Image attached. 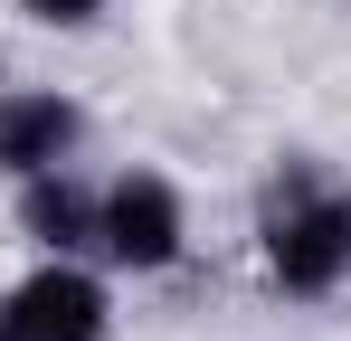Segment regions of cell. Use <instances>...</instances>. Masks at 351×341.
<instances>
[{
	"instance_id": "cell-1",
	"label": "cell",
	"mask_w": 351,
	"mask_h": 341,
	"mask_svg": "<svg viewBox=\"0 0 351 341\" xmlns=\"http://www.w3.org/2000/svg\"><path fill=\"white\" fill-rule=\"evenodd\" d=\"M256 275L276 303H332L351 284V180L313 152H276L256 180Z\"/></svg>"
},
{
	"instance_id": "cell-2",
	"label": "cell",
	"mask_w": 351,
	"mask_h": 341,
	"mask_svg": "<svg viewBox=\"0 0 351 341\" xmlns=\"http://www.w3.org/2000/svg\"><path fill=\"white\" fill-rule=\"evenodd\" d=\"M180 256H190V199H180V180L162 162H123L95 180V266L105 275H171Z\"/></svg>"
},
{
	"instance_id": "cell-4",
	"label": "cell",
	"mask_w": 351,
	"mask_h": 341,
	"mask_svg": "<svg viewBox=\"0 0 351 341\" xmlns=\"http://www.w3.org/2000/svg\"><path fill=\"white\" fill-rule=\"evenodd\" d=\"M95 114L76 105L66 86H0V180H38L86 152Z\"/></svg>"
},
{
	"instance_id": "cell-3",
	"label": "cell",
	"mask_w": 351,
	"mask_h": 341,
	"mask_svg": "<svg viewBox=\"0 0 351 341\" xmlns=\"http://www.w3.org/2000/svg\"><path fill=\"white\" fill-rule=\"evenodd\" d=\"M0 341H114V275L95 256H38L0 284Z\"/></svg>"
},
{
	"instance_id": "cell-6",
	"label": "cell",
	"mask_w": 351,
	"mask_h": 341,
	"mask_svg": "<svg viewBox=\"0 0 351 341\" xmlns=\"http://www.w3.org/2000/svg\"><path fill=\"white\" fill-rule=\"evenodd\" d=\"M29 29H58V38H86V29H105V10L114 0H10Z\"/></svg>"
},
{
	"instance_id": "cell-5",
	"label": "cell",
	"mask_w": 351,
	"mask_h": 341,
	"mask_svg": "<svg viewBox=\"0 0 351 341\" xmlns=\"http://www.w3.org/2000/svg\"><path fill=\"white\" fill-rule=\"evenodd\" d=\"M10 227L29 256H95V180L76 162L38 170V180H10Z\"/></svg>"
}]
</instances>
